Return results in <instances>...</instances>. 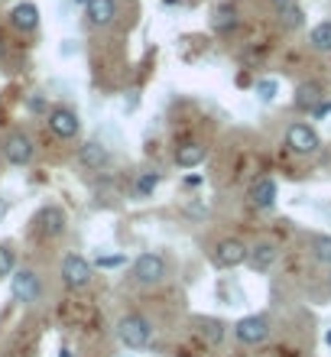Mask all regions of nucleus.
Wrapping results in <instances>:
<instances>
[{"label": "nucleus", "mask_w": 331, "mask_h": 357, "mask_svg": "<svg viewBox=\"0 0 331 357\" xmlns=\"http://www.w3.org/2000/svg\"><path fill=\"white\" fill-rule=\"evenodd\" d=\"M117 341L130 351H143L153 341V325L140 312H127L117 319Z\"/></svg>", "instance_id": "f257e3e1"}, {"label": "nucleus", "mask_w": 331, "mask_h": 357, "mask_svg": "<svg viewBox=\"0 0 331 357\" xmlns=\"http://www.w3.org/2000/svg\"><path fill=\"white\" fill-rule=\"evenodd\" d=\"M130 276H133V282H137V286L153 289V286H160V282L169 276V264H166V257H162V254L146 250V254H140L137 260H133Z\"/></svg>", "instance_id": "f03ea898"}, {"label": "nucleus", "mask_w": 331, "mask_h": 357, "mask_svg": "<svg viewBox=\"0 0 331 357\" xmlns=\"http://www.w3.org/2000/svg\"><path fill=\"white\" fill-rule=\"evenodd\" d=\"M286 146H289L295 156H315V153L322 150V137H318V130H315L312 123L295 121V123H289V130H286Z\"/></svg>", "instance_id": "7ed1b4c3"}, {"label": "nucleus", "mask_w": 331, "mask_h": 357, "mask_svg": "<svg viewBox=\"0 0 331 357\" xmlns=\"http://www.w3.org/2000/svg\"><path fill=\"white\" fill-rule=\"evenodd\" d=\"M270 331H273V325H270V319L266 315H244V319L234 321V338L240 341V344H247V348H256V344H263L266 338H270Z\"/></svg>", "instance_id": "20e7f679"}, {"label": "nucleus", "mask_w": 331, "mask_h": 357, "mask_svg": "<svg viewBox=\"0 0 331 357\" xmlns=\"http://www.w3.org/2000/svg\"><path fill=\"white\" fill-rule=\"evenodd\" d=\"M247 257H250V247L240 241V237H221L215 250H211V260L221 270H234V266H244Z\"/></svg>", "instance_id": "39448f33"}, {"label": "nucleus", "mask_w": 331, "mask_h": 357, "mask_svg": "<svg viewBox=\"0 0 331 357\" xmlns=\"http://www.w3.org/2000/svg\"><path fill=\"white\" fill-rule=\"evenodd\" d=\"M3 156H7L10 166H29L33 156H36V146L29 140V133L10 130L7 137H3Z\"/></svg>", "instance_id": "423d86ee"}, {"label": "nucleus", "mask_w": 331, "mask_h": 357, "mask_svg": "<svg viewBox=\"0 0 331 357\" xmlns=\"http://www.w3.org/2000/svg\"><path fill=\"white\" fill-rule=\"evenodd\" d=\"M91 276H95V270H91V264H88L82 254H68L66 260H62V282H66L72 292L85 289L88 282H91Z\"/></svg>", "instance_id": "0eeeda50"}, {"label": "nucleus", "mask_w": 331, "mask_h": 357, "mask_svg": "<svg viewBox=\"0 0 331 357\" xmlns=\"http://www.w3.org/2000/svg\"><path fill=\"white\" fill-rule=\"evenodd\" d=\"M10 292H13L17 302L33 305V302H39V296H43V282H39V276L33 270H17L10 276Z\"/></svg>", "instance_id": "6e6552de"}, {"label": "nucleus", "mask_w": 331, "mask_h": 357, "mask_svg": "<svg viewBox=\"0 0 331 357\" xmlns=\"http://www.w3.org/2000/svg\"><path fill=\"white\" fill-rule=\"evenodd\" d=\"M46 121H49V130L56 133L59 140H72V137H78V130H82L78 114L72 111V107H66V104H56V107L46 114Z\"/></svg>", "instance_id": "1a4fd4ad"}, {"label": "nucleus", "mask_w": 331, "mask_h": 357, "mask_svg": "<svg viewBox=\"0 0 331 357\" xmlns=\"http://www.w3.org/2000/svg\"><path fill=\"white\" fill-rule=\"evenodd\" d=\"M192 325H195V335H199V341L205 348H218L221 341L227 338V325L221 319H215V315H195Z\"/></svg>", "instance_id": "9d476101"}, {"label": "nucleus", "mask_w": 331, "mask_h": 357, "mask_svg": "<svg viewBox=\"0 0 331 357\" xmlns=\"http://www.w3.org/2000/svg\"><path fill=\"white\" fill-rule=\"evenodd\" d=\"M33 225H36V231L43 237H62L66 234V211H62L59 205L39 208L36 218H33Z\"/></svg>", "instance_id": "9b49d317"}, {"label": "nucleus", "mask_w": 331, "mask_h": 357, "mask_svg": "<svg viewBox=\"0 0 331 357\" xmlns=\"http://www.w3.org/2000/svg\"><path fill=\"white\" fill-rule=\"evenodd\" d=\"M247 198H250V205H254L256 211H270V208L276 205V198H279V185H276V178H270V176L256 178L254 185H250V192H247Z\"/></svg>", "instance_id": "f8f14e48"}, {"label": "nucleus", "mask_w": 331, "mask_h": 357, "mask_svg": "<svg viewBox=\"0 0 331 357\" xmlns=\"http://www.w3.org/2000/svg\"><path fill=\"white\" fill-rule=\"evenodd\" d=\"M172 160H176L179 169H195V166H201V162L208 160V146L201 140H182L176 146V153H172Z\"/></svg>", "instance_id": "ddd939ff"}, {"label": "nucleus", "mask_w": 331, "mask_h": 357, "mask_svg": "<svg viewBox=\"0 0 331 357\" xmlns=\"http://www.w3.org/2000/svg\"><path fill=\"white\" fill-rule=\"evenodd\" d=\"M276 260H279V247H276L273 241H256V244L250 247L247 266L254 273H270L276 266Z\"/></svg>", "instance_id": "4468645a"}, {"label": "nucleus", "mask_w": 331, "mask_h": 357, "mask_svg": "<svg viewBox=\"0 0 331 357\" xmlns=\"http://www.w3.org/2000/svg\"><path fill=\"white\" fill-rule=\"evenodd\" d=\"M78 162H82L85 169H91V172H101V169H107V162H111V150H107L105 143L88 140L85 146L78 150Z\"/></svg>", "instance_id": "2eb2a0df"}, {"label": "nucleus", "mask_w": 331, "mask_h": 357, "mask_svg": "<svg viewBox=\"0 0 331 357\" xmlns=\"http://www.w3.org/2000/svg\"><path fill=\"white\" fill-rule=\"evenodd\" d=\"M10 26L20 29V33H33V29L39 26V7L29 3V0L17 3V7L10 10Z\"/></svg>", "instance_id": "dca6fc26"}, {"label": "nucleus", "mask_w": 331, "mask_h": 357, "mask_svg": "<svg viewBox=\"0 0 331 357\" xmlns=\"http://www.w3.org/2000/svg\"><path fill=\"white\" fill-rule=\"evenodd\" d=\"M85 17L91 26H111L117 17V0H88Z\"/></svg>", "instance_id": "f3484780"}, {"label": "nucleus", "mask_w": 331, "mask_h": 357, "mask_svg": "<svg viewBox=\"0 0 331 357\" xmlns=\"http://www.w3.org/2000/svg\"><path fill=\"white\" fill-rule=\"evenodd\" d=\"M322 101H325V88L318 85V82H302V85L295 88V107H299V111L312 114Z\"/></svg>", "instance_id": "a211bd4d"}, {"label": "nucleus", "mask_w": 331, "mask_h": 357, "mask_svg": "<svg viewBox=\"0 0 331 357\" xmlns=\"http://www.w3.org/2000/svg\"><path fill=\"white\" fill-rule=\"evenodd\" d=\"M309 254L315 264L331 266V234H309Z\"/></svg>", "instance_id": "6ab92c4d"}, {"label": "nucleus", "mask_w": 331, "mask_h": 357, "mask_svg": "<svg viewBox=\"0 0 331 357\" xmlns=\"http://www.w3.org/2000/svg\"><path fill=\"white\" fill-rule=\"evenodd\" d=\"M234 26H237V7L234 3H221L215 10V17H211V29L215 33H231Z\"/></svg>", "instance_id": "aec40b11"}, {"label": "nucleus", "mask_w": 331, "mask_h": 357, "mask_svg": "<svg viewBox=\"0 0 331 357\" xmlns=\"http://www.w3.org/2000/svg\"><path fill=\"white\" fill-rule=\"evenodd\" d=\"M309 46L315 52H331V20H322L309 29Z\"/></svg>", "instance_id": "412c9836"}, {"label": "nucleus", "mask_w": 331, "mask_h": 357, "mask_svg": "<svg viewBox=\"0 0 331 357\" xmlns=\"http://www.w3.org/2000/svg\"><path fill=\"white\" fill-rule=\"evenodd\" d=\"M160 182H162V176L156 169L140 172V176H137V182H133V195H137V198H150L153 192L160 188Z\"/></svg>", "instance_id": "4be33fe9"}, {"label": "nucleus", "mask_w": 331, "mask_h": 357, "mask_svg": "<svg viewBox=\"0 0 331 357\" xmlns=\"http://www.w3.org/2000/svg\"><path fill=\"white\" fill-rule=\"evenodd\" d=\"M279 23H283V29H299L305 23V13L299 3H293V7H286L279 10Z\"/></svg>", "instance_id": "5701e85b"}, {"label": "nucleus", "mask_w": 331, "mask_h": 357, "mask_svg": "<svg viewBox=\"0 0 331 357\" xmlns=\"http://www.w3.org/2000/svg\"><path fill=\"white\" fill-rule=\"evenodd\" d=\"M17 273V254L10 244H0V280H7Z\"/></svg>", "instance_id": "b1692460"}, {"label": "nucleus", "mask_w": 331, "mask_h": 357, "mask_svg": "<svg viewBox=\"0 0 331 357\" xmlns=\"http://www.w3.org/2000/svg\"><path fill=\"white\" fill-rule=\"evenodd\" d=\"M254 91L260 94V101H266V104H270V101H273V98H276V91H279V85H276L273 78H260V82H256V85H254Z\"/></svg>", "instance_id": "393cba45"}, {"label": "nucleus", "mask_w": 331, "mask_h": 357, "mask_svg": "<svg viewBox=\"0 0 331 357\" xmlns=\"http://www.w3.org/2000/svg\"><path fill=\"white\" fill-rule=\"evenodd\" d=\"M123 257H98V266H121Z\"/></svg>", "instance_id": "a878e982"}, {"label": "nucleus", "mask_w": 331, "mask_h": 357, "mask_svg": "<svg viewBox=\"0 0 331 357\" xmlns=\"http://www.w3.org/2000/svg\"><path fill=\"white\" fill-rule=\"evenodd\" d=\"M29 111H52V107H46V101H43V98H29Z\"/></svg>", "instance_id": "bb28decb"}, {"label": "nucleus", "mask_w": 331, "mask_h": 357, "mask_svg": "<svg viewBox=\"0 0 331 357\" xmlns=\"http://www.w3.org/2000/svg\"><path fill=\"white\" fill-rule=\"evenodd\" d=\"M325 114H331V101H328V98H325V101L318 104V107H315L312 117H325Z\"/></svg>", "instance_id": "cd10ccee"}, {"label": "nucleus", "mask_w": 331, "mask_h": 357, "mask_svg": "<svg viewBox=\"0 0 331 357\" xmlns=\"http://www.w3.org/2000/svg\"><path fill=\"white\" fill-rule=\"evenodd\" d=\"M270 3H273V7H276V10H286V7H293L295 0H270Z\"/></svg>", "instance_id": "c85d7f7f"}, {"label": "nucleus", "mask_w": 331, "mask_h": 357, "mask_svg": "<svg viewBox=\"0 0 331 357\" xmlns=\"http://www.w3.org/2000/svg\"><path fill=\"white\" fill-rule=\"evenodd\" d=\"M3 56H7V46H3V39H0V62H3Z\"/></svg>", "instance_id": "c756f323"}, {"label": "nucleus", "mask_w": 331, "mask_h": 357, "mask_svg": "<svg viewBox=\"0 0 331 357\" xmlns=\"http://www.w3.org/2000/svg\"><path fill=\"white\" fill-rule=\"evenodd\" d=\"M72 3H82V7H88V0H72Z\"/></svg>", "instance_id": "7c9ffc66"}, {"label": "nucleus", "mask_w": 331, "mask_h": 357, "mask_svg": "<svg viewBox=\"0 0 331 357\" xmlns=\"http://www.w3.org/2000/svg\"><path fill=\"white\" fill-rule=\"evenodd\" d=\"M325 341H328V344H331V331H328V335H325Z\"/></svg>", "instance_id": "2f4dec72"}, {"label": "nucleus", "mask_w": 331, "mask_h": 357, "mask_svg": "<svg viewBox=\"0 0 331 357\" xmlns=\"http://www.w3.org/2000/svg\"><path fill=\"white\" fill-rule=\"evenodd\" d=\"M328 286H331V280H328Z\"/></svg>", "instance_id": "473e14b6"}]
</instances>
